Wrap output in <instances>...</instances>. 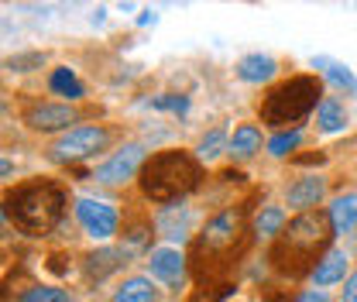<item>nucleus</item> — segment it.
I'll return each mask as SVG.
<instances>
[{
	"mask_svg": "<svg viewBox=\"0 0 357 302\" xmlns=\"http://www.w3.org/2000/svg\"><path fill=\"white\" fill-rule=\"evenodd\" d=\"M255 241L251 203H230L206 216V223L189 241V278L192 285L220 289L230 285L234 268L248 255Z\"/></svg>",
	"mask_w": 357,
	"mask_h": 302,
	"instance_id": "f257e3e1",
	"label": "nucleus"
},
{
	"mask_svg": "<svg viewBox=\"0 0 357 302\" xmlns=\"http://www.w3.org/2000/svg\"><path fill=\"white\" fill-rule=\"evenodd\" d=\"M333 237H337V230H333L326 210L296 213L285 223V230L271 241L268 264L289 282L312 278L316 264L333 251Z\"/></svg>",
	"mask_w": 357,
	"mask_h": 302,
	"instance_id": "f03ea898",
	"label": "nucleus"
},
{
	"mask_svg": "<svg viewBox=\"0 0 357 302\" xmlns=\"http://www.w3.org/2000/svg\"><path fill=\"white\" fill-rule=\"evenodd\" d=\"M203 162L189 148H162L151 151L144 169L137 175V192L141 199L155 206H176L185 196H192L203 186Z\"/></svg>",
	"mask_w": 357,
	"mask_h": 302,
	"instance_id": "7ed1b4c3",
	"label": "nucleus"
},
{
	"mask_svg": "<svg viewBox=\"0 0 357 302\" xmlns=\"http://www.w3.org/2000/svg\"><path fill=\"white\" fill-rule=\"evenodd\" d=\"M69 206V189L59 179H31L3 192V220L28 234V237H45L52 234Z\"/></svg>",
	"mask_w": 357,
	"mask_h": 302,
	"instance_id": "20e7f679",
	"label": "nucleus"
},
{
	"mask_svg": "<svg viewBox=\"0 0 357 302\" xmlns=\"http://www.w3.org/2000/svg\"><path fill=\"white\" fill-rule=\"evenodd\" d=\"M323 80L316 73H296L289 80H278L265 89L261 103H258V117L265 128L278 130H299V124L310 117L312 110H319L323 103Z\"/></svg>",
	"mask_w": 357,
	"mask_h": 302,
	"instance_id": "39448f33",
	"label": "nucleus"
},
{
	"mask_svg": "<svg viewBox=\"0 0 357 302\" xmlns=\"http://www.w3.org/2000/svg\"><path fill=\"white\" fill-rule=\"evenodd\" d=\"M124 141V128L110 124V121H93V124H79L76 130L55 137L48 148H45V158L55 162V165H83V162H93L100 155H114Z\"/></svg>",
	"mask_w": 357,
	"mask_h": 302,
	"instance_id": "423d86ee",
	"label": "nucleus"
},
{
	"mask_svg": "<svg viewBox=\"0 0 357 302\" xmlns=\"http://www.w3.org/2000/svg\"><path fill=\"white\" fill-rule=\"evenodd\" d=\"M89 110L76 107V103H52V100H31L21 107V124L31 134H69L86 121Z\"/></svg>",
	"mask_w": 357,
	"mask_h": 302,
	"instance_id": "0eeeda50",
	"label": "nucleus"
},
{
	"mask_svg": "<svg viewBox=\"0 0 357 302\" xmlns=\"http://www.w3.org/2000/svg\"><path fill=\"white\" fill-rule=\"evenodd\" d=\"M144 162H148V151H144V144H137V141H124L110 158H103L89 179H96L100 186H124V182H131L141 175L144 169Z\"/></svg>",
	"mask_w": 357,
	"mask_h": 302,
	"instance_id": "6e6552de",
	"label": "nucleus"
},
{
	"mask_svg": "<svg viewBox=\"0 0 357 302\" xmlns=\"http://www.w3.org/2000/svg\"><path fill=\"white\" fill-rule=\"evenodd\" d=\"M73 213L79 220V227L86 230L93 241H110L117 230H121V213L114 203H103V199H89V196H79Z\"/></svg>",
	"mask_w": 357,
	"mask_h": 302,
	"instance_id": "1a4fd4ad",
	"label": "nucleus"
},
{
	"mask_svg": "<svg viewBox=\"0 0 357 302\" xmlns=\"http://www.w3.org/2000/svg\"><path fill=\"white\" fill-rule=\"evenodd\" d=\"M148 278L169 289H182L189 282V255H182L178 248H155L148 255Z\"/></svg>",
	"mask_w": 357,
	"mask_h": 302,
	"instance_id": "9d476101",
	"label": "nucleus"
},
{
	"mask_svg": "<svg viewBox=\"0 0 357 302\" xmlns=\"http://www.w3.org/2000/svg\"><path fill=\"white\" fill-rule=\"evenodd\" d=\"M323 199H326V179L316 172L299 175V179H292V182L285 186V203H289V210H296V213L319 210Z\"/></svg>",
	"mask_w": 357,
	"mask_h": 302,
	"instance_id": "9b49d317",
	"label": "nucleus"
},
{
	"mask_svg": "<svg viewBox=\"0 0 357 302\" xmlns=\"http://www.w3.org/2000/svg\"><path fill=\"white\" fill-rule=\"evenodd\" d=\"M234 76L241 83H248V86H265V83H271L278 76V62L271 55H265V52H251V55L237 59Z\"/></svg>",
	"mask_w": 357,
	"mask_h": 302,
	"instance_id": "f8f14e48",
	"label": "nucleus"
},
{
	"mask_svg": "<svg viewBox=\"0 0 357 302\" xmlns=\"http://www.w3.org/2000/svg\"><path fill=\"white\" fill-rule=\"evenodd\" d=\"M124 264H128V255L121 248H96V251H89L83 258V271H86V278L93 285H100L110 275H117Z\"/></svg>",
	"mask_w": 357,
	"mask_h": 302,
	"instance_id": "ddd939ff",
	"label": "nucleus"
},
{
	"mask_svg": "<svg viewBox=\"0 0 357 302\" xmlns=\"http://www.w3.org/2000/svg\"><path fill=\"white\" fill-rule=\"evenodd\" d=\"M189 227H192V213L189 206H162L155 213V234L158 237H169V241H189Z\"/></svg>",
	"mask_w": 357,
	"mask_h": 302,
	"instance_id": "4468645a",
	"label": "nucleus"
},
{
	"mask_svg": "<svg viewBox=\"0 0 357 302\" xmlns=\"http://www.w3.org/2000/svg\"><path fill=\"white\" fill-rule=\"evenodd\" d=\"M110 302H165V299H162V289H158L155 278L131 275V278H124V282L114 289Z\"/></svg>",
	"mask_w": 357,
	"mask_h": 302,
	"instance_id": "2eb2a0df",
	"label": "nucleus"
},
{
	"mask_svg": "<svg viewBox=\"0 0 357 302\" xmlns=\"http://www.w3.org/2000/svg\"><path fill=\"white\" fill-rule=\"evenodd\" d=\"M261 128L258 124H251V121H244V124H237V128L230 130V158L234 162H251L258 151H261Z\"/></svg>",
	"mask_w": 357,
	"mask_h": 302,
	"instance_id": "dca6fc26",
	"label": "nucleus"
},
{
	"mask_svg": "<svg viewBox=\"0 0 357 302\" xmlns=\"http://www.w3.org/2000/svg\"><path fill=\"white\" fill-rule=\"evenodd\" d=\"M347 268H351V261H347V255L340 251V248H333L326 258L316 264V271H312V285L316 289H330V285H340V282H347L351 275H347Z\"/></svg>",
	"mask_w": 357,
	"mask_h": 302,
	"instance_id": "f3484780",
	"label": "nucleus"
},
{
	"mask_svg": "<svg viewBox=\"0 0 357 302\" xmlns=\"http://www.w3.org/2000/svg\"><path fill=\"white\" fill-rule=\"evenodd\" d=\"M312 69H316L319 80H326V83H333L337 89H344L347 96H357V80L344 62H337V59H330V55H316V59H312Z\"/></svg>",
	"mask_w": 357,
	"mask_h": 302,
	"instance_id": "a211bd4d",
	"label": "nucleus"
},
{
	"mask_svg": "<svg viewBox=\"0 0 357 302\" xmlns=\"http://www.w3.org/2000/svg\"><path fill=\"white\" fill-rule=\"evenodd\" d=\"M155 230V220H144V216H137L131 227H124V234H121V251L131 258V255H141V251H148V244H151V234ZM151 255V251H148Z\"/></svg>",
	"mask_w": 357,
	"mask_h": 302,
	"instance_id": "6ab92c4d",
	"label": "nucleus"
},
{
	"mask_svg": "<svg viewBox=\"0 0 357 302\" xmlns=\"http://www.w3.org/2000/svg\"><path fill=\"white\" fill-rule=\"evenodd\" d=\"M330 213V223L337 234H354L357 230V192H344L333 199V206L326 210Z\"/></svg>",
	"mask_w": 357,
	"mask_h": 302,
	"instance_id": "aec40b11",
	"label": "nucleus"
},
{
	"mask_svg": "<svg viewBox=\"0 0 357 302\" xmlns=\"http://www.w3.org/2000/svg\"><path fill=\"white\" fill-rule=\"evenodd\" d=\"M48 89H52L55 96H66V103H76V100H83V93H86V86L79 83V76H76L69 66L52 69V76H48Z\"/></svg>",
	"mask_w": 357,
	"mask_h": 302,
	"instance_id": "412c9836",
	"label": "nucleus"
},
{
	"mask_svg": "<svg viewBox=\"0 0 357 302\" xmlns=\"http://www.w3.org/2000/svg\"><path fill=\"white\" fill-rule=\"evenodd\" d=\"M316 128L323 130V134H337V130L347 128V110H344V103L333 100V96H326V100L319 103V110H316Z\"/></svg>",
	"mask_w": 357,
	"mask_h": 302,
	"instance_id": "4be33fe9",
	"label": "nucleus"
},
{
	"mask_svg": "<svg viewBox=\"0 0 357 302\" xmlns=\"http://www.w3.org/2000/svg\"><path fill=\"white\" fill-rule=\"evenodd\" d=\"M223 151H230V134L223 128H213L206 130L203 137H199V144H196V158L203 162V165H210V162H217Z\"/></svg>",
	"mask_w": 357,
	"mask_h": 302,
	"instance_id": "5701e85b",
	"label": "nucleus"
},
{
	"mask_svg": "<svg viewBox=\"0 0 357 302\" xmlns=\"http://www.w3.org/2000/svg\"><path fill=\"white\" fill-rule=\"evenodd\" d=\"M285 223H289V216H285L282 206H261V210L255 213V237L275 241V237L285 230Z\"/></svg>",
	"mask_w": 357,
	"mask_h": 302,
	"instance_id": "b1692460",
	"label": "nucleus"
},
{
	"mask_svg": "<svg viewBox=\"0 0 357 302\" xmlns=\"http://www.w3.org/2000/svg\"><path fill=\"white\" fill-rule=\"evenodd\" d=\"M14 302H73V296L59 285H31V289L17 292Z\"/></svg>",
	"mask_w": 357,
	"mask_h": 302,
	"instance_id": "393cba45",
	"label": "nucleus"
},
{
	"mask_svg": "<svg viewBox=\"0 0 357 302\" xmlns=\"http://www.w3.org/2000/svg\"><path fill=\"white\" fill-rule=\"evenodd\" d=\"M299 141H303V130H278L268 141V155L271 158H285V155H292L299 148Z\"/></svg>",
	"mask_w": 357,
	"mask_h": 302,
	"instance_id": "a878e982",
	"label": "nucleus"
},
{
	"mask_svg": "<svg viewBox=\"0 0 357 302\" xmlns=\"http://www.w3.org/2000/svg\"><path fill=\"white\" fill-rule=\"evenodd\" d=\"M45 62H48L45 52H17L3 66H7V73H35V69H42Z\"/></svg>",
	"mask_w": 357,
	"mask_h": 302,
	"instance_id": "bb28decb",
	"label": "nucleus"
},
{
	"mask_svg": "<svg viewBox=\"0 0 357 302\" xmlns=\"http://www.w3.org/2000/svg\"><path fill=\"white\" fill-rule=\"evenodd\" d=\"M234 292V285H220V289H210V285H192L189 299L185 302H223Z\"/></svg>",
	"mask_w": 357,
	"mask_h": 302,
	"instance_id": "cd10ccee",
	"label": "nucleus"
},
{
	"mask_svg": "<svg viewBox=\"0 0 357 302\" xmlns=\"http://www.w3.org/2000/svg\"><path fill=\"white\" fill-rule=\"evenodd\" d=\"M155 110H172V114H185L189 110V96H178V93H162L151 100Z\"/></svg>",
	"mask_w": 357,
	"mask_h": 302,
	"instance_id": "c85d7f7f",
	"label": "nucleus"
},
{
	"mask_svg": "<svg viewBox=\"0 0 357 302\" xmlns=\"http://www.w3.org/2000/svg\"><path fill=\"white\" fill-rule=\"evenodd\" d=\"M340 299L344 302H357V271L344 282V292H340Z\"/></svg>",
	"mask_w": 357,
	"mask_h": 302,
	"instance_id": "c756f323",
	"label": "nucleus"
},
{
	"mask_svg": "<svg viewBox=\"0 0 357 302\" xmlns=\"http://www.w3.org/2000/svg\"><path fill=\"white\" fill-rule=\"evenodd\" d=\"M296 302H330V296H326L323 289H310V292L296 296Z\"/></svg>",
	"mask_w": 357,
	"mask_h": 302,
	"instance_id": "7c9ffc66",
	"label": "nucleus"
},
{
	"mask_svg": "<svg viewBox=\"0 0 357 302\" xmlns=\"http://www.w3.org/2000/svg\"><path fill=\"white\" fill-rule=\"evenodd\" d=\"M0 172H3V179H10V158L3 155V162H0Z\"/></svg>",
	"mask_w": 357,
	"mask_h": 302,
	"instance_id": "2f4dec72",
	"label": "nucleus"
},
{
	"mask_svg": "<svg viewBox=\"0 0 357 302\" xmlns=\"http://www.w3.org/2000/svg\"><path fill=\"white\" fill-rule=\"evenodd\" d=\"M151 21H155V14H151V10H144V14L137 17V24H151Z\"/></svg>",
	"mask_w": 357,
	"mask_h": 302,
	"instance_id": "473e14b6",
	"label": "nucleus"
}]
</instances>
